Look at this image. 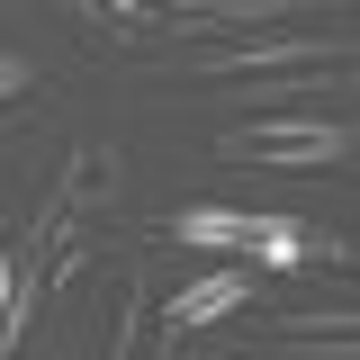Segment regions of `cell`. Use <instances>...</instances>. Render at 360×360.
I'll list each match as a JSON object with an SVG mask.
<instances>
[{
  "label": "cell",
  "mask_w": 360,
  "mask_h": 360,
  "mask_svg": "<svg viewBox=\"0 0 360 360\" xmlns=\"http://www.w3.org/2000/svg\"><path fill=\"white\" fill-rule=\"evenodd\" d=\"M37 297H45V262H27V252H0V352H18V342H27Z\"/></svg>",
  "instance_id": "obj_4"
},
{
  "label": "cell",
  "mask_w": 360,
  "mask_h": 360,
  "mask_svg": "<svg viewBox=\"0 0 360 360\" xmlns=\"http://www.w3.org/2000/svg\"><path fill=\"white\" fill-rule=\"evenodd\" d=\"M99 9H108V18H127V27H144V18H153V0H99Z\"/></svg>",
  "instance_id": "obj_7"
},
{
  "label": "cell",
  "mask_w": 360,
  "mask_h": 360,
  "mask_svg": "<svg viewBox=\"0 0 360 360\" xmlns=\"http://www.w3.org/2000/svg\"><path fill=\"white\" fill-rule=\"evenodd\" d=\"M18 82H27V63H18V54H0V99H9Z\"/></svg>",
  "instance_id": "obj_8"
},
{
  "label": "cell",
  "mask_w": 360,
  "mask_h": 360,
  "mask_svg": "<svg viewBox=\"0 0 360 360\" xmlns=\"http://www.w3.org/2000/svg\"><path fill=\"white\" fill-rule=\"evenodd\" d=\"M279 63H352V37H243V45H217V54H198V72H279Z\"/></svg>",
  "instance_id": "obj_2"
},
{
  "label": "cell",
  "mask_w": 360,
  "mask_h": 360,
  "mask_svg": "<svg viewBox=\"0 0 360 360\" xmlns=\"http://www.w3.org/2000/svg\"><path fill=\"white\" fill-rule=\"evenodd\" d=\"M243 288H252L243 270H207V279H189V288L172 297V307H162V342L180 352V333H198V324H217V315H234V307H243Z\"/></svg>",
  "instance_id": "obj_3"
},
{
  "label": "cell",
  "mask_w": 360,
  "mask_h": 360,
  "mask_svg": "<svg viewBox=\"0 0 360 360\" xmlns=\"http://www.w3.org/2000/svg\"><path fill=\"white\" fill-rule=\"evenodd\" d=\"M99 198H117V153L82 144V153L63 162V189H54V207H63V217H82V207H99Z\"/></svg>",
  "instance_id": "obj_6"
},
{
  "label": "cell",
  "mask_w": 360,
  "mask_h": 360,
  "mask_svg": "<svg viewBox=\"0 0 360 360\" xmlns=\"http://www.w3.org/2000/svg\"><path fill=\"white\" fill-rule=\"evenodd\" d=\"M225 162H279V172H324L352 153V127L342 117H252V127L217 135Z\"/></svg>",
  "instance_id": "obj_1"
},
{
  "label": "cell",
  "mask_w": 360,
  "mask_h": 360,
  "mask_svg": "<svg viewBox=\"0 0 360 360\" xmlns=\"http://www.w3.org/2000/svg\"><path fill=\"white\" fill-rule=\"evenodd\" d=\"M172 234L189 243V252H252L262 217H234V207H189V217H172Z\"/></svg>",
  "instance_id": "obj_5"
}]
</instances>
